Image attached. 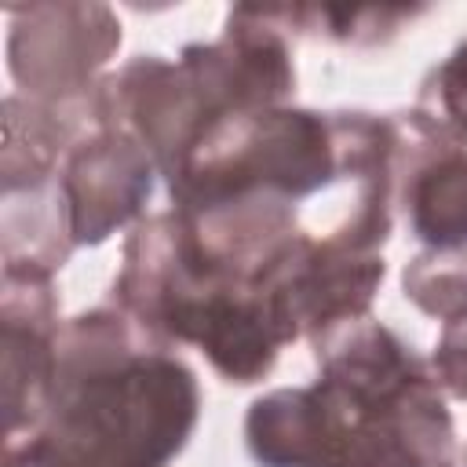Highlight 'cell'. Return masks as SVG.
<instances>
[{"instance_id": "1", "label": "cell", "mask_w": 467, "mask_h": 467, "mask_svg": "<svg viewBox=\"0 0 467 467\" xmlns=\"http://www.w3.org/2000/svg\"><path fill=\"white\" fill-rule=\"evenodd\" d=\"M197 420V372L117 306H95L62 325L51 409L7 445V467H164Z\"/></svg>"}, {"instance_id": "2", "label": "cell", "mask_w": 467, "mask_h": 467, "mask_svg": "<svg viewBox=\"0 0 467 467\" xmlns=\"http://www.w3.org/2000/svg\"><path fill=\"white\" fill-rule=\"evenodd\" d=\"M223 277V270L193 237L190 223L168 208L142 215L120 255V270L109 288V303L128 314L146 336L164 347H186L193 321Z\"/></svg>"}, {"instance_id": "3", "label": "cell", "mask_w": 467, "mask_h": 467, "mask_svg": "<svg viewBox=\"0 0 467 467\" xmlns=\"http://www.w3.org/2000/svg\"><path fill=\"white\" fill-rule=\"evenodd\" d=\"M7 73L18 95L47 106H88L120 51V18L99 0H40L7 7Z\"/></svg>"}, {"instance_id": "4", "label": "cell", "mask_w": 467, "mask_h": 467, "mask_svg": "<svg viewBox=\"0 0 467 467\" xmlns=\"http://www.w3.org/2000/svg\"><path fill=\"white\" fill-rule=\"evenodd\" d=\"M91 128L128 131L157 164L164 186L179 175L193 146L223 117L208 106L190 69L164 55H135L106 73L88 95Z\"/></svg>"}, {"instance_id": "5", "label": "cell", "mask_w": 467, "mask_h": 467, "mask_svg": "<svg viewBox=\"0 0 467 467\" xmlns=\"http://www.w3.org/2000/svg\"><path fill=\"white\" fill-rule=\"evenodd\" d=\"M179 62L193 73L219 117L292 106V36L277 26L270 7H230L223 36L208 44H186L179 51Z\"/></svg>"}, {"instance_id": "6", "label": "cell", "mask_w": 467, "mask_h": 467, "mask_svg": "<svg viewBox=\"0 0 467 467\" xmlns=\"http://www.w3.org/2000/svg\"><path fill=\"white\" fill-rule=\"evenodd\" d=\"M58 292L55 274L4 266L0 274V358L7 445L33 434L55 394L58 372Z\"/></svg>"}, {"instance_id": "7", "label": "cell", "mask_w": 467, "mask_h": 467, "mask_svg": "<svg viewBox=\"0 0 467 467\" xmlns=\"http://www.w3.org/2000/svg\"><path fill=\"white\" fill-rule=\"evenodd\" d=\"M383 277V252H354L303 230L259 285L274 296L292 339H310L336 321L372 314Z\"/></svg>"}, {"instance_id": "8", "label": "cell", "mask_w": 467, "mask_h": 467, "mask_svg": "<svg viewBox=\"0 0 467 467\" xmlns=\"http://www.w3.org/2000/svg\"><path fill=\"white\" fill-rule=\"evenodd\" d=\"M153 157L113 128H88L62 161V201L77 248H99L117 230L135 226L157 186Z\"/></svg>"}, {"instance_id": "9", "label": "cell", "mask_w": 467, "mask_h": 467, "mask_svg": "<svg viewBox=\"0 0 467 467\" xmlns=\"http://www.w3.org/2000/svg\"><path fill=\"white\" fill-rule=\"evenodd\" d=\"M398 208L427 248H467V146L438 135L416 109H398Z\"/></svg>"}, {"instance_id": "10", "label": "cell", "mask_w": 467, "mask_h": 467, "mask_svg": "<svg viewBox=\"0 0 467 467\" xmlns=\"http://www.w3.org/2000/svg\"><path fill=\"white\" fill-rule=\"evenodd\" d=\"M0 197L51 186L62 175L69 146L91 128L88 106H47L18 91L0 102Z\"/></svg>"}, {"instance_id": "11", "label": "cell", "mask_w": 467, "mask_h": 467, "mask_svg": "<svg viewBox=\"0 0 467 467\" xmlns=\"http://www.w3.org/2000/svg\"><path fill=\"white\" fill-rule=\"evenodd\" d=\"M277 26L296 40H328L343 47H379L390 44L405 26H412L431 7L423 4H379V7H347V4H274Z\"/></svg>"}, {"instance_id": "12", "label": "cell", "mask_w": 467, "mask_h": 467, "mask_svg": "<svg viewBox=\"0 0 467 467\" xmlns=\"http://www.w3.org/2000/svg\"><path fill=\"white\" fill-rule=\"evenodd\" d=\"M405 299L438 321L467 314V248H423L401 266Z\"/></svg>"}, {"instance_id": "13", "label": "cell", "mask_w": 467, "mask_h": 467, "mask_svg": "<svg viewBox=\"0 0 467 467\" xmlns=\"http://www.w3.org/2000/svg\"><path fill=\"white\" fill-rule=\"evenodd\" d=\"M412 109L438 135L467 146V40H460L438 66L427 69Z\"/></svg>"}, {"instance_id": "14", "label": "cell", "mask_w": 467, "mask_h": 467, "mask_svg": "<svg viewBox=\"0 0 467 467\" xmlns=\"http://www.w3.org/2000/svg\"><path fill=\"white\" fill-rule=\"evenodd\" d=\"M427 365L445 398L467 401V314L445 321Z\"/></svg>"}, {"instance_id": "15", "label": "cell", "mask_w": 467, "mask_h": 467, "mask_svg": "<svg viewBox=\"0 0 467 467\" xmlns=\"http://www.w3.org/2000/svg\"><path fill=\"white\" fill-rule=\"evenodd\" d=\"M463 467H467V452H463Z\"/></svg>"}]
</instances>
